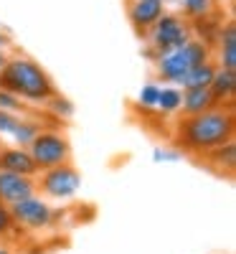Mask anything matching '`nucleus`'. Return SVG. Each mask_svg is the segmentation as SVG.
<instances>
[{
    "mask_svg": "<svg viewBox=\"0 0 236 254\" xmlns=\"http://www.w3.org/2000/svg\"><path fill=\"white\" fill-rule=\"evenodd\" d=\"M0 171H10V173L36 178L38 176V165L33 163L28 147L10 145V147H0Z\"/></svg>",
    "mask_w": 236,
    "mask_h": 254,
    "instance_id": "nucleus-9",
    "label": "nucleus"
},
{
    "mask_svg": "<svg viewBox=\"0 0 236 254\" xmlns=\"http://www.w3.org/2000/svg\"><path fill=\"white\" fill-rule=\"evenodd\" d=\"M36 186L44 198L56 201V203H66V201L76 198V193L81 190V173L71 163H63V165L49 168V171H38Z\"/></svg>",
    "mask_w": 236,
    "mask_h": 254,
    "instance_id": "nucleus-4",
    "label": "nucleus"
},
{
    "mask_svg": "<svg viewBox=\"0 0 236 254\" xmlns=\"http://www.w3.org/2000/svg\"><path fill=\"white\" fill-rule=\"evenodd\" d=\"M44 130V125H41L38 120H33V117H23L20 115L18 117V122H15V127H13V132H10V140H13V145H20V147H28L31 142H33V137Z\"/></svg>",
    "mask_w": 236,
    "mask_h": 254,
    "instance_id": "nucleus-15",
    "label": "nucleus"
},
{
    "mask_svg": "<svg viewBox=\"0 0 236 254\" xmlns=\"http://www.w3.org/2000/svg\"><path fill=\"white\" fill-rule=\"evenodd\" d=\"M18 117H20V115H13V112H3V110H0V140H3V137H10V132H13V127H15Z\"/></svg>",
    "mask_w": 236,
    "mask_h": 254,
    "instance_id": "nucleus-23",
    "label": "nucleus"
},
{
    "mask_svg": "<svg viewBox=\"0 0 236 254\" xmlns=\"http://www.w3.org/2000/svg\"><path fill=\"white\" fill-rule=\"evenodd\" d=\"M155 160H178V153H163V150H158Z\"/></svg>",
    "mask_w": 236,
    "mask_h": 254,
    "instance_id": "nucleus-24",
    "label": "nucleus"
},
{
    "mask_svg": "<svg viewBox=\"0 0 236 254\" xmlns=\"http://www.w3.org/2000/svg\"><path fill=\"white\" fill-rule=\"evenodd\" d=\"M46 104H49V110H51V112H54L56 117H63V120H69V117L74 115V104H71V102H69L66 97H61V94H54V97H51V99H49Z\"/></svg>",
    "mask_w": 236,
    "mask_h": 254,
    "instance_id": "nucleus-20",
    "label": "nucleus"
},
{
    "mask_svg": "<svg viewBox=\"0 0 236 254\" xmlns=\"http://www.w3.org/2000/svg\"><path fill=\"white\" fill-rule=\"evenodd\" d=\"M5 61H8V51H0V71H3V66H5Z\"/></svg>",
    "mask_w": 236,
    "mask_h": 254,
    "instance_id": "nucleus-26",
    "label": "nucleus"
},
{
    "mask_svg": "<svg viewBox=\"0 0 236 254\" xmlns=\"http://www.w3.org/2000/svg\"><path fill=\"white\" fill-rule=\"evenodd\" d=\"M8 49H10V38L0 31V51H8Z\"/></svg>",
    "mask_w": 236,
    "mask_h": 254,
    "instance_id": "nucleus-25",
    "label": "nucleus"
},
{
    "mask_svg": "<svg viewBox=\"0 0 236 254\" xmlns=\"http://www.w3.org/2000/svg\"><path fill=\"white\" fill-rule=\"evenodd\" d=\"M158 97H160V87L158 84H145L140 89V104L142 107H158Z\"/></svg>",
    "mask_w": 236,
    "mask_h": 254,
    "instance_id": "nucleus-21",
    "label": "nucleus"
},
{
    "mask_svg": "<svg viewBox=\"0 0 236 254\" xmlns=\"http://www.w3.org/2000/svg\"><path fill=\"white\" fill-rule=\"evenodd\" d=\"M208 155H211V163L216 165L219 171L231 173L234 165H236V145H234V140H229V142H224V145H219V147H213Z\"/></svg>",
    "mask_w": 236,
    "mask_h": 254,
    "instance_id": "nucleus-17",
    "label": "nucleus"
},
{
    "mask_svg": "<svg viewBox=\"0 0 236 254\" xmlns=\"http://www.w3.org/2000/svg\"><path fill=\"white\" fill-rule=\"evenodd\" d=\"M158 107L165 115H173L180 110V87L170 84V87H160V97H158Z\"/></svg>",
    "mask_w": 236,
    "mask_h": 254,
    "instance_id": "nucleus-18",
    "label": "nucleus"
},
{
    "mask_svg": "<svg viewBox=\"0 0 236 254\" xmlns=\"http://www.w3.org/2000/svg\"><path fill=\"white\" fill-rule=\"evenodd\" d=\"M211 59V49L206 41L201 38H188L183 46L173 49V51H168V54H160L155 56V66H158V74L163 81H170V84H180V79L193 69V66H198V64L208 61Z\"/></svg>",
    "mask_w": 236,
    "mask_h": 254,
    "instance_id": "nucleus-3",
    "label": "nucleus"
},
{
    "mask_svg": "<svg viewBox=\"0 0 236 254\" xmlns=\"http://www.w3.org/2000/svg\"><path fill=\"white\" fill-rule=\"evenodd\" d=\"M0 110L13 112V115H23L26 112V102L20 97H15L13 92H8L5 87H0Z\"/></svg>",
    "mask_w": 236,
    "mask_h": 254,
    "instance_id": "nucleus-19",
    "label": "nucleus"
},
{
    "mask_svg": "<svg viewBox=\"0 0 236 254\" xmlns=\"http://www.w3.org/2000/svg\"><path fill=\"white\" fill-rule=\"evenodd\" d=\"M145 33H147V41H150L153 54L160 56V54H168V51H173V49H178V46L185 44V41L190 38V23H188L183 15L165 10Z\"/></svg>",
    "mask_w": 236,
    "mask_h": 254,
    "instance_id": "nucleus-5",
    "label": "nucleus"
},
{
    "mask_svg": "<svg viewBox=\"0 0 236 254\" xmlns=\"http://www.w3.org/2000/svg\"><path fill=\"white\" fill-rule=\"evenodd\" d=\"M219 0H178V5L183 10V18L188 20H206L213 10H216Z\"/></svg>",
    "mask_w": 236,
    "mask_h": 254,
    "instance_id": "nucleus-16",
    "label": "nucleus"
},
{
    "mask_svg": "<svg viewBox=\"0 0 236 254\" xmlns=\"http://www.w3.org/2000/svg\"><path fill=\"white\" fill-rule=\"evenodd\" d=\"M0 87H5L15 97H20L26 104H46L56 94L49 71L28 56L5 61L3 71H0Z\"/></svg>",
    "mask_w": 236,
    "mask_h": 254,
    "instance_id": "nucleus-2",
    "label": "nucleus"
},
{
    "mask_svg": "<svg viewBox=\"0 0 236 254\" xmlns=\"http://www.w3.org/2000/svg\"><path fill=\"white\" fill-rule=\"evenodd\" d=\"M10 216L18 229L26 231H44L54 224V208L51 201L41 193H33L28 198H20L18 203L10 206Z\"/></svg>",
    "mask_w": 236,
    "mask_h": 254,
    "instance_id": "nucleus-7",
    "label": "nucleus"
},
{
    "mask_svg": "<svg viewBox=\"0 0 236 254\" xmlns=\"http://www.w3.org/2000/svg\"><path fill=\"white\" fill-rule=\"evenodd\" d=\"M0 147H3V140H0Z\"/></svg>",
    "mask_w": 236,
    "mask_h": 254,
    "instance_id": "nucleus-29",
    "label": "nucleus"
},
{
    "mask_svg": "<svg viewBox=\"0 0 236 254\" xmlns=\"http://www.w3.org/2000/svg\"><path fill=\"white\" fill-rule=\"evenodd\" d=\"M163 13H165V3H158V0H132L130 8H127V15H130L137 31H147Z\"/></svg>",
    "mask_w": 236,
    "mask_h": 254,
    "instance_id": "nucleus-10",
    "label": "nucleus"
},
{
    "mask_svg": "<svg viewBox=\"0 0 236 254\" xmlns=\"http://www.w3.org/2000/svg\"><path fill=\"white\" fill-rule=\"evenodd\" d=\"M234 112L226 110L224 104H216L201 115H190L178 125V145L185 153L193 155H208L213 147H219L229 140H234Z\"/></svg>",
    "mask_w": 236,
    "mask_h": 254,
    "instance_id": "nucleus-1",
    "label": "nucleus"
},
{
    "mask_svg": "<svg viewBox=\"0 0 236 254\" xmlns=\"http://www.w3.org/2000/svg\"><path fill=\"white\" fill-rule=\"evenodd\" d=\"M13 229H15V221H13V216H10V206L0 203V239L8 237Z\"/></svg>",
    "mask_w": 236,
    "mask_h": 254,
    "instance_id": "nucleus-22",
    "label": "nucleus"
},
{
    "mask_svg": "<svg viewBox=\"0 0 236 254\" xmlns=\"http://www.w3.org/2000/svg\"><path fill=\"white\" fill-rule=\"evenodd\" d=\"M208 89L216 99V104H224L234 97L236 92V71L234 69H224V66H216V74H213Z\"/></svg>",
    "mask_w": 236,
    "mask_h": 254,
    "instance_id": "nucleus-12",
    "label": "nucleus"
},
{
    "mask_svg": "<svg viewBox=\"0 0 236 254\" xmlns=\"http://www.w3.org/2000/svg\"><path fill=\"white\" fill-rule=\"evenodd\" d=\"M0 254H13V252H10L8 247H3V244H0Z\"/></svg>",
    "mask_w": 236,
    "mask_h": 254,
    "instance_id": "nucleus-27",
    "label": "nucleus"
},
{
    "mask_svg": "<svg viewBox=\"0 0 236 254\" xmlns=\"http://www.w3.org/2000/svg\"><path fill=\"white\" fill-rule=\"evenodd\" d=\"M158 3H170V0H158Z\"/></svg>",
    "mask_w": 236,
    "mask_h": 254,
    "instance_id": "nucleus-28",
    "label": "nucleus"
},
{
    "mask_svg": "<svg viewBox=\"0 0 236 254\" xmlns=\"http://www.w3.org/2000/svg\"><path fill=\"white\" fill-rule=\"evenodd\" d=\"M211 107H216V99H213L208 87H193V89H180V110L185 117L190 115H201Z\"/></svg>",
    "mask_w": 236,
    "mask_h": 254,
    "instance_id": "nucleus-11",
    "label": "nucleus"
},
{
    "mask_svg": "<svg viewBox=\"0 0 236 254\" xmlns=\"http://www.w3.org/2000/svg\"><path fill=\"white\" fill-rule=\"evenodd\" d=\"M33 193H38L36 178L20 176V173H10V171H0V203L13 206L20 198H28Z\"/></svg>",
    "mask_w": 236,
    "mask_h": 254,
    "instance_id": "nucleus-8",
    "label": "nucleus"
},
{
    "mask_svg": "<svg viewBox=\"0 0 236 254\" xmlns=\"http://www.w3.org/2000/svg\"><path fill=\"white\" fill-rule=\"evenodd\" d=\"M216 66L219 64H213L211 59L208 61H203V64H198V66H193L183 79H180V84L178 87L180 89H193V87H208L211 84V79H213V74H216Z\"/></svg>",
    "mask_w": 236,
    "mask_h": 254,
    "instance_id": "nucleus-14",
    "label": "nucleus"
},
{
    "mask_svg": "<svg viewBox=\"0 0 236 254\" xmlns=\"http://www.w3.org/2000/svg\"><path fill=\"white\" fill-rule=\"evenodd\" d=\"M216 56H219V66L236 71V26L234 23H226L219 31V51H216Z\"/></svg>",
    "mask_w": 236,
    "mask_h": 254,
    "instance_id": "nucleus-13",
    "label": "nucleus"
},
{
    "mask_svg": "<svg viewBox=\"0 0 236 254\" xmlns=\"http://www.w3.org/2000/svg\"><path fill=\"white\" fill-rule=\"evenodd\" d=\"M28 153H31L33 163L38 165V171H49V168L71 163V142L61 130L44 127L28 145Z\"/></svg>",
    "mask_w": 236,
    "mask_h": 254,
    "instance_id": "nucleus-6",
    "label": "nucleus"
}]
</instances>
